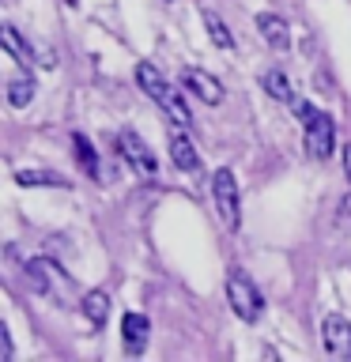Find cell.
Masks as SVG:
<instances>
[{
  "mask_svg": "<svg viewBox=\"0 0 351 362\" xmlns=\"http://www.w3.org/2000/svg\"><path fill=\"white\" fill-rule=\"evenodd\" d=\"M72 147H76V158H79V166H84V174L98 177V151H95V144H91L84 132H76L72 136Z\"/></svg>",
  "mask_w": 351,
  "mask_h": 362,
  "instance_id": "obj_16",
  "label": "cell"
},
{
  "mask_svg": "<svg viewBox=\"0 0 351 362\" xmlns=\"http://www.w3.org/2000/svg\"><path fill=\"white\" fill-rule=\"evenodd\" d=\"M226 302H231V310L249 325L260 321V313H265V294L253 287V279H249L242 268L226 272Z\"/></svg>",
  "mask_w": 351,
  "mask_h": 362,
  "instance_id": "obj_2",
  "label": "cell"
},
{
  "mask_svg": "<svg viewBox=\"0 0 351 362\" xmlns=\"http://www.w3.org/2000/svg\"><path fill=\"white\" fill-rule=\"evenodd\" d=\"M257 30H260V38H265L276 53L291 49V27H287V19H283V16H276V11H260V16H257Z\"/></svg>",
  "mask_w": 351,
  "mask_h": 362,
  "instance_id": "obj_8",
  "label": "cell"
},
{
  "mask_svg": "<svg viewBox=\"0 0 351 362\" xmlns=\"http://www.w3.org/2000/svg\"><path fill=\"white\" fill-rule=\"evenodd\" d=\"M212 200L226 230H242V197H238V181L226 166L212 174Z\"/></svg>",
  "mask_w": 351,
  "mask_h": 362,
  "instance_id": "obj_3",
  "label": "cell"
},
{
  "mask_svg": "<svg viewBox=\"0 0 351 362\" xmlns=\"http://www.w3.org/2000/svg\"><path fill=\"white\" fill-rule=\"evenodd\" d=\"M0 42H4V49H8L11 61H19L23 68H30V64H34L30 42H23V34H19L16 27H11V23H4V27H0Z\"/></svg>",
  "mask_w": 351,
  "mask_h": 362,
  "instance_id": "obj_12",
  "label": "cell"
},
{
  "mask_svg": "<svg viewBox=\"0 0 351 362\" xmlns=\"http://www.w3.org/2000/svg\"><path fill=\"white\" fill-rule=\"evenodd\" d=\"M16 181L23 189H68L72 185L64 174H53V170H19Z\"/></svg>",
  "mask_w": 351,
  "mask_h": 362,
  "instance_id": "obj_11",
  "label": "cell"
},
{
  "mask_svg": "<svg viewBox=\"0 0 351 362\" xmlns=\"http://www.w3.org/2000/svg\"><path fill=\"white\" fill-rule=\"evenodd\" d=\"M204 27H208V38L215 49H234V38H231V30H226V23L215 16L212 8H204Z\"/></svg>",
  "mask_w": 351,
  "mask_h": 362,
  "instance_id": "obj_15",
  "label": "cell"
},
{
  "mask_svg": "<svg viewBox=\"0 0 351 362\" xmlns=\"http://www.w3.org/2000/svg\"><path fill=\"white\" fill-rule=\"evenodd\" d=\"M170 163L178 170H185V174H197L200 170V155H197V147H192V140L185 136V129L170 132Z\"/></svg>",
  "mask_w": 351,
  "mask_h": 362,
  "instance_id": "obj_10",
  "label": "cell"
},
{
  "mask_svg": "<svg viewBox=\"0 0 351 362\" xmlns=\"http://www.w3.org/2000/svg\"><path fill=\"white\" fill-rule=\"evenodd\" d=\"M344 174H347V181H351V144L344 147Z\"/></svg>",
  "mask_w": 351,
  "mask_h": 362,
  "instance_id": "obj_19",
  "label": "cell"
},
{
  "mask_svg": "<svg viewBox=\"0 0 351 362\" xmlns=\"http://www.w3.org/2000/svg\"><path fill=\"white\" fill-rule=\"evenodd\" d=\"M30 98H34V79L19 76V79H11V83H8V102H11L16 110L30 106Z\"/></svg>",
  "mask_w": 351,
  "mask_h": 362,
  "instance_id": "obj_17",
  "label": "cell"
},
{
  "mask_svg": "<svg viewBox=\"0 0 351 362\" xmlns=\"http://www.w3.org/2000/svg\"><path fill=\"white\" fill-rule=\"evenodd\" d=\"M302 136H306V147H310V155L313 158H333L336 151V121H333V113H321L317 110L310 121L302 124Z\"/></svg>",
  "mask_w": 351,
  "mask_h": 362,
  "instance_id": "obj_4",
  "label": "cell"
},
{
  "mask_svg": "<svg viewBox=\"0 0 351 362\" xmlns=\"http://www.w3.org/2000/svg\"><path fill=\"white\" fill-rule=\"evenodd\" d=\"M121 336H125V351L129 355H140L147 336H151V321L144 313H125L121 317Z\"/></svg>",
  "mask_w": 351,
  "mask_h": 362,
  "instance_id": "obj_9",
  "label": "cell"
},
{
  "mask_svg": "<svg viewBox=\"0 0 351 362\" xmlns=\"http://www.w3.org/2000/svg\"><path fill=\"white\" fill-rule=\"evenodd\" d=\"M340 219H344V223H351V192H347L344 200H340Z\"/></svg>",
  "mask_w": 351,
  "mask_h": 362,
  "instance_id": "obj_18",
  "label": "cell"
},
{
  "mask_svg": "<svg viewBox=\"0 0 351 362\" xmlns=\"http://www.w3.org/2000/svg\"><path fill=\"white\" fill-rule=\"evenodd\" d=\"M181 83H185L189 95H197L200 102H208V106H219V102H223V83H219L215 76L200 72V68H185Z\"/></svg>",
  "mask_w": 351,
  "mask_h": 362,
  "instance_id": "obj_7",
  "label": "cell"
},
{
  "mask_svg": "<svg viewBox=\"0 0 351 362\" xmlns=\"http://www.w3.org/2000/svg\"><path fill=\"white\" fill-rule=\"evenodd\" d=\"M117 147H121V158H125V163H129L140 177H155V174H159V158L151 155V147H147L132 129H121V132H117Z\"/></svg>",
  "mask_w": 351,
  "mask_h": 362,
  "instance_id": "obj_5",
  "label": "cell"
},
{
  "mask_svg": "<svg viewBox=\"0 0 351 362\" xmlns=\"http://www.w3.org/2000/svg\"><path fill=\"white\" fill-rule=\"evenodd\" d=\"M321 344L333 358H351V321L340 313H328L321 321Z\"/></svg>",
  "mask_w": 351,
  "mask_h": 362,
  "instance_id": "obj_6",
  "label": "cell"
},
{
  "mask_svg": "<svg viewBox=\"0 0 351 362\" xmlns=\"http://www.w3.org/2000/svg\"><path fill=\"white\" fill-rule=\"evenodd\" d=\"M84 317L95 328L106 325V317H110V294L106 291H87L84 294Z\"/></svg>",
  "mask_w": 351,
  "mask_h": 362,
  "instance_id": "obj_13",
  "label": "cell"
},
{
  "mask_svg": "<svg viewBox=\"0 0 351 362\" xmlns=\"http://www.w3.org/2000/svg\"><path fill=\"white\" fill-rule=\"evenodd\" d=\"M136 83H140V90H144L147 98H155L159 106H163V113H166L174 124H181V129H189V124H192V113H189V106H185V98H181V90L170 87L166 76L159 72L151 61H140V64H136Z\"/></svg>",
  "mask_w": 351,
  "mask_h": 362,
  "instance_id": "obj_1",
  "label": "cell"
},
{
  "mask_svg": "<svg viewBox=\"0 0 351 362\" xmlns=\"http://www.w3.org/2000/svg\"><path fill=\"white\" fill-rule=\"evenodd\" d=\"M260 87H265V95L276 98V102H294V90H291L287 76H283L280 68H268V72L260 76Z\"/></svg>",
  "mask_w": 351,
  "mask_h": 362,
  "instance_id": "obj_14",
  "label": "cell"
}]
</instances>
